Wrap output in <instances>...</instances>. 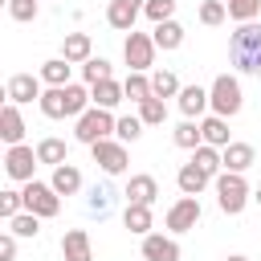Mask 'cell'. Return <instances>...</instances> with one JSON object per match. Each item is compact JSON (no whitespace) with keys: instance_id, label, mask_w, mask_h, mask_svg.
Segmentation results:
<instances>
[{"instance_id":"1","label":"cell","mask_w":261,"mask_h":261,"mask_svg":"<svg viewBox=\"0 0 261 261\" xmlns=\"http://www.w3.org/2000/svg\"><path fill=\"white\" fill-rule=\"evenodd\" d=\"M37 102H41V114L45 118H82L94 98H90L86 86H73L69 82V86H49Z\"/></svg>"},{"instance_id":"2","label":"cell","mask_w":261,"mask_h":261,"mask_svg":"<svg viewBox=\"0 0 261 261\" xmlns=\"http://www.w3.org/2000/svg\"><path fill=\"white\" fill-rule=\"evenodd\" d=\"M228 61H232L241 73L261 77V20L237 24V33L228 37Z\"/></svg>"},{"instance_id":"3","label":"cell","mask_w":261,"mask_h":261,"mask_svg":"<svg viewBox=\"0 0 261 261\" xmlns=\"http://www.w3.org/2000/svg\"><path fill=\"white\" fill-rule=\"evenodd\" d=\"M114 126H118V118H114L106 106H90V110L77 118V126H73V139H77V143H86V147H94V143L110 139V135H114Z\"/></svg>"},{"instance_id":"4","label":"cell","mask_w":261,"mask_h":261,"mask_svg":"<svg viewBox=\"0 0 261 261\" xmlns=\"http://www.w3.org/2000/svg\"><path fill=\"white\" fill-rule=\"evenodd\" d=\"M216 204L224 216H241L245 204H249V184H245V171H224L216 175Z\"/></svg>"},{"instance_id":"5","label":"cell","mask_w":261,"mask_h":261,"mask_svg":"<svg viewBox=\"0 0 261 261\" xmlns=\"http://www.w3.org/2000/svg\"><path fill=\"white\" fill-rule=\"evenodd\" d=\"M208 102H212V114H220V118H237L241 106H245V98H241V82H237L232 73H220V77L208 86Z\"/></svg>"},{"instance_id":"6","label":"cell","mask_w":261,"mask_h":261,"mask_svg":"<svg viewBox=\"0 0 261 261\" xmlns=\"http://www.w3.org/2000/svg\"><path fill=\"white\" fill-rule=\"evenodd\" d=\"M155 37L151 33H126V41H122V57H126V65H130V73H147L151 65H155Z\"/></svg>"},{"instance_id":"7","label":"cell","mask_w":261,"mask_h":261,"mask_svg":"<svg viewBox=\"0 0 261 261\" xmlns=\"http://www.w3.org/2000/svg\"><path fill=\"white\" fill-rule=\"evenodd\" d=\"M20 192H24V208H29V212H37L41 220H49V216H57V212H61V196L53 192V184L29 179Z\"/></svg>"},{"instance_id":"8","label":"cell","mask_w":261,"mask_h":261,"mask_svg":"<svg viewBox=\"0 0 261 261\" xmlns=\"http://www.w3.org/2000/svg\"><path fill=\"white\" fill-rule=\"evenodd\" d=\"M37 147H24V143H16V147H8V155H4V171H8V179H16V184H29L33 179V171H37Z\"/></svg>"},{"instance_id":"9","label":"cell","mask_w":261,"mask_h":261,"mask_svg":"<svg viewBox=\"0 0 261 261\" xmlns=\"http://www.w3.org/2000/svg\"><path fill=\"white\" fill-rule=\"evenodd\" d=\"M90 151H94V163H98L106 175H122V171H126V143H122V139H102V143H94Z\"/></svg>"},{"instance_id":"10","label":"cell","mask_w":261,"mask_h":261,"mask_svg":"<svg viewBox=\"0 0 261 261\" xmlns=\"http://www.w3.org/2000/svg\"><path fill=\"white\" fill-rule=\"evenodd\" d=\"M200 216H204V208H200V200L196 196H184V200H175L171 208H167V228L179 237V232H192L196 224H200Z\"/></svg>"},{"instance_id":"11","label":"cell","mask_w":261,"mask_h":261,"mask_svg":"<svg viewBox=\"0 0 261 261\" xmlns=\"http://www.w3.org/2000/svg\"><path fill=\"white\" fill-rule=\"evenodd\" d=\"M143 4H147V0H110V8H106V24L118 29V33H130L135 20H139V12H143Z\"/></svg>"},{"instance_id":"12","label":"cell","mask_w":261,"mask_h":261,"mask_svg":"<svg viewBox=\"0 0 261 261\" xmlns=\"http://www.w3.org/2000/svg\"><path fill=\"white\" fill-rule=\"evenodd\" d=\"M4 94H8V102L24 106V102L41 98L45 90H41V77H33V73H12V77H8V86H4Z\"/></svg>"},{"instance_id":"13","label":"cell","mask_w":261,"mask_h":261,"mask_svg":"<svg viewBox=\"0 0 261 261\" xmlns=\"http://www.w3.org/2000/svg\"><path fill=\"white\" fill-rule=\"evenodd\" d=\"M143 257H147V261H179V245H175V237L147 232V237H143Z\"/></svg>"},{"instance_id":"14","label":"cell","mask_w":261,"mask_h":261,"mask_svg":"<svg viewBox=\"0 0 261 261\" xmlns=\"http://www.w3.org/2000/svg\"><path fill=\"white\" fill-rule=\"evenodd\" d=\"M61 257H65V261H94L90 232H86V228H69V232L61 237Z\"/></svg>"},{"instance_id":"15","label":"cell","mask_w":261,"mask_h":261,"mask_svg":"<svg viewBox=\"0 0 261 261\" xmlns=\"http://www.w3.org/2000/svg\"><path fill=\"white\" fill-rule=\"evenodd\" d=\"M0 139H4L8 147H16V143H24V118H20V110H16V102H8V106L0 110Z\"/></svg>"},{"instance_id":"16","label":"cell","mask_w":261,"mask_h":261,"mask_svg":"<svg viewBox=\"0 0 261 261\" xmlns=\"http://www.w3.org/2000/svg\"><path fill=\"white\" fill-rule=\"evenodd\" d=\"M122 196H126V204H155L159 184H155V175H130Z\"/></svg>"},{"instance_id":"17","label":"cell","mask_w":261,"mask_h":261,"mask_svg":"<svg viewBox=\"0 0 261 261\" xmlns=\"http://www.w3.org/2000/svg\"><path fill=\"white\" fill-rule=\"evenodd\" d=\"M61 57H65V61H73V65L90 61V57H94L90 33H65V41H61Z\"/></svg>"},{"instance_id":"18","label":"cell","mask_w":261,"mask_h":261,"mask_svg":"<svg viewBox=\"0 0 261 261\" xmlns=\"http://www.w3.org/2000/svg\"><path fill=\"white\" fill-rule=\"evenodd\" d=\"M208 179H212V175H208L204 167H196V163H184V167L175 171V184H179L184 196H200V192L208 188Z\"/></svg>"},{"instance_id":"19","label":"cell","mask_w":261,"mask_h":261,"mask_svg":"<svg viewBox=\"0 0 261 261\" xmlns=\"http://www.w3.org/2000/svg\"><path fill=\"white\" fill-rule=\"evenodd\" d=\"M90 98H94V106H106V110H114V106L126 98V90H122V82L106 77V82H94V86H90Z\"/></svg>"},{"instance_id":"20","label":"cell","mask_w":261,"mask_h":261,"mask_svg":"<svg viewBox=\"0 0 261 261\" xmlns=\"http://www.w3.org/2000/svg\"><path fill=\"white\" fill-rule=\"evenodd\" d=\"M208 106H212V102H208V90H204V86H184V90H179V110H184V118H200Z\"/></svg>"},{"instance_id":"21","label":"cell","mask_w":261,"mask_h":261,"mask_svg":"<svg viewBox=\"0 0 261 261\" xmlns=\"http://www.w3.org/2000/svg\"><path fill=\"white\" fill-rule=\"evenodd\" d=\"M53 192L57 196H77L82 192V171L73 167V163H61V167H53Z\"/></svg>"},{"instance_id":"22","label":"cell","mask_w":261,"mask_h":261,"mask_svg":"<svg viewBox=\"0 0 261 261\" xmlns=\"http://www.w3.org/2000/svg\"><path fill=\"white\" fill-rule=\"evenodd\" d=\"M151 37H155V45H159L163 53H171V49H179V45H184V24H179L175 16H171V20H159Z\"/></svg>"},{"instance_id":"23","label":"cell","mask_w":261,"mask_h":261,"mask_svg":"<svg viewBox=\"0 0 261 261\" xmlns=\"http://www.w3.org/2000/svg\"><path fill=\"white\" fill-rule=\"evenodd\" d=\"M220 155H224V171H249L253 159H257V151H253L249 143H228Z\"/></svg>"},{"instance_id":"24","label":"cell","mask_w":261,"mask_h":261,"mask_svg":"<svg viewBox=\"0 0 261 261\" xmlns=\"http://www.w3.org/2000/svg\"><path fill=\"white\" fill-rule=\"evenodd\" d=\"M37 159L41 163H49V167H61V163H69V147H65V139H41L37 143Z\"/></svg>"},{"instance_id":"25","label":"cell","mask_w":261,"mask_h":261,"mask_svg":"<svg viewBox=\"0 0 261 261\" xmlns=\"http://www.w3.org/2000/svg\"><path fill=\"white\" fill-rule=\"evenodd\" d=\"M122 224H126L130 232L147 237L151 224H155V220H151V204H126V208H122Z\"/></svg>"},{"instance_id":"26","label":"cell","mask_w":261,"mask_h":261,"mask_svg":"<svg viewBox=\"0 0 261 261\" xmlns=\"http://www.w3.org/2000/svg\"><path fill=\"white\" fill-rule=\"evenodd\" d=\"M69 69H73V61L49 57V61L41 65V82H45V86H69Z\"/></svg>"},{"instance_id":"27","label":"cell","mask_w":261,"mask_h":261,"mask_svg":"<svg viewBox=\"0 0 261 261\" xmlns=\"http://www.w3.org/2000/svg\"><path fill=\"white\" fill-rule=\"evenodd\" d=\"M171 139H175V147H184V151H196V147L204 143V130H200V122H196V118H184V122L171 130Z\"/></svg>"},{"instance_id":"28","label":"cell","mask_w":261,"mask_h":261,"mask_svg":"<svg viewBox=\"0 0 261 261\" xmlns=\"http://www.w3.org/2000/svg\"><path fill=\"white\" fill-rule=\"evenodd\" d=\"M192 163H196V167H204L208 175H220V167H224V155H220V147H212V143H200V147L192 151Z\"/></svg>"},{"instance_id":"29","label":"cell","mask_w":261,"mask_h":261,"mask_svg":"<svg viewBox=\"0 0 261 261\" xmlns=\"http://www.w3.org/2000/svg\"><path fill=\"white\" fill-rule=\"evenodd\" d=\"M200 130H204V143H212V147H228V118H220V114H212V118H204L200 122Z\"/></svg>"},{"instance_id":"30","label":"cell","mask_w":261,"mask_h":261,"mask_svg":"<svg viewBox=\"0 0 261 261\" xmlns=\"http://www.w3.org/2000/svg\"><path fill=\"white\" fill-rule=\"evenodd\" d=\"M122 90H126V98H130V102H147V98H155V90H151V77H147V73H126Z\"/></svg>"},{"instance_id":"31","label":"cell","mask_w":261,"mask_h":261,"mask_svg":"<svg viewBox=\"0 0 261 261\" xmlns=\"http://www.w3.org/2000/svg\"><path fill=\"white\" fill-rule=\"evenodd\" d=\"M110 204H114V192H110V184H94V192H90V200H86V208H90V216H106L110 212Z\"/></svg>"},{"instance_id":"32","label":"cell","mask_w":261,"mask_h":261,"mask_svg":"<svg viewBox=\"0 0 261 261\" xmlns=\"http://www.w3.org/2000/svg\"><path fill=\"white\" fill-rule=\"evenodd\" d=\"M151 90H155V98H175L184 86H179V77L171 69H159V73H151Z\"/></svg>"},{"instance_id":"33","label":"cell","mask_w":261,"mask_h":261,"mask_svg":"<svg viewBox=\"0 0 261 261\" xmlns=\"http://www.w3.org/2000/svg\"><path fill=\"white\" fill-rule=\"evenodd\" d=\"M139 118H143L147 126H163V122H167V102H163V98H147V102H139Z\"/></svg>"},{"instance_id":"34","label":"cell","mask_w":261,"mask_h":261,"mask_svg":"<svg viewBox=\"0 0 261 261\" xmlns=\"http://www.w3.org/2000/svg\"><path fill=\"white\" fill-rule=\"evenodd\" d=\"M8 232H16V237H37V232H41V216L24 208V212H16V216L8 220Z\"/></svg>"},{"instance_id":"35","label":"cell","mask_w":261,"mask_h":261,"mask_svg":"<svg viewBox=\"0 0 261 261\" xmlns=\"http://www.w3.org/2000/svg\"><path fill=\"white\" fill-rule=\"evenodd\" d=\"M228 4V16L237 20V24H245V20H257L261 16V0H224Z\"/></svg>"},{"instance_id":"36","label":"cell","mask_w":261,"mask_h":261,"mask_svg":"<svg viewBox=\"0 0 261 261\" xmlns=\"http://www.w3.org/2000/svg\"><path fill=\"white\" fill-rule=\"evenodd\" d=\"M82 77H86V86L106 82V77H110V61H106V57H90V61H82Z\"/></svg>"},{"instance_id":"37","label":"cell","mask_w":261,"mask_h":261,"mask_svg":"<svg viewBox=\"0 0 261 261\" xmlns=\"http://www.w3.org/2000/svg\"><path fill=\"white\" fill-rule=\"evenodd\" d=\"M143 16H147L151 24L171 20V16H175V0H147V4H143Z\"/></svg>"},{"instance_id":"38","label":"cell","mask_w":261,"mask_h":261,"mask_svg":"<svg viewBox=\"0 0 261 261\" xmlns=\"http://www.w3.org/2000/svg\"><path fill=\"white\" fill-rule=\"evenodd\" d=\"M143 126H147V122H143L139 114H126V118H118V126H114V135H118L122 143H135V139L143 135Z\"/></svg>"},{"instance_id":"39","label":"cell","mask_w":261,"mask_h":261,"mask_svg":"<svg viewBox=\"0 0 261 261\" xmlns=\"http://www.w3.org/2000/svg\"><path fill=\"white\" fill-rule=\"evenodd\" d=\"M228 16V4L224 0H204L200 4V24H220Z\"/></svg>"},{"instance_id":"40","label":"cell","mask_w":261,"mask_h":261,"mask_svg":"<svg viewBox=\"0 0 261 261\" xmlns=\"http://www.w3.org/2000/svg\"><path fill=\"white\" fill-rule=\"evenodd\" d=\"M16 212H24V192H12V188H8V192H0V216H4V220H12Z\"/></svg>"},{"instance_id":"41","label":"cell","mask_w":261,"mask_h":261,"mask_svg":"<svg viewBox=\"0 0 261 261\" xmlns=\"http://www.w3.org/2000/svg\"><path fill=\"white\" fill-rule=\"evenodd\" d=\"M12 20H37V0H8Z\"/></svg>"},{"instance_id":"42","label":"cell","mask_w":261,"mask_h":261,"mask_svg":"<svg viewBox=\"0 0 261 261\" xmlns=\"http://www.w3.org/2000/svg\"><path fill=\"white\" fill-rule=\"evenodd\" d=\"M16 257V232H4L0 237V261H12Z\"/></svg>"},{"instance_id":"43","label":"cell","mask_w":261,"mask_h":261,"mask_svg":"<svg viewBox=\"0 0 261 261\" xmlns=\"http://www.w3.org/2000/svg\"><path fill=\"white\" fill-rule=\"evenodd\" d=\"M224 261H249V257H241V253H232V257H224Z\"/></svg>"},{"instance_id":"44","label":"cell","mask_w":261,"mask_h":261,"mask_svg":"<svg viewBox=\"0 0 261 261\" xmlns=\"http://www.w3.org/2000/svg\"><path fill=\"white\" fill-rule=\"evenodd\" d=\"M253 200H257V204H261V188H257V192H253Z\"/></svg>"}]
</instances>
